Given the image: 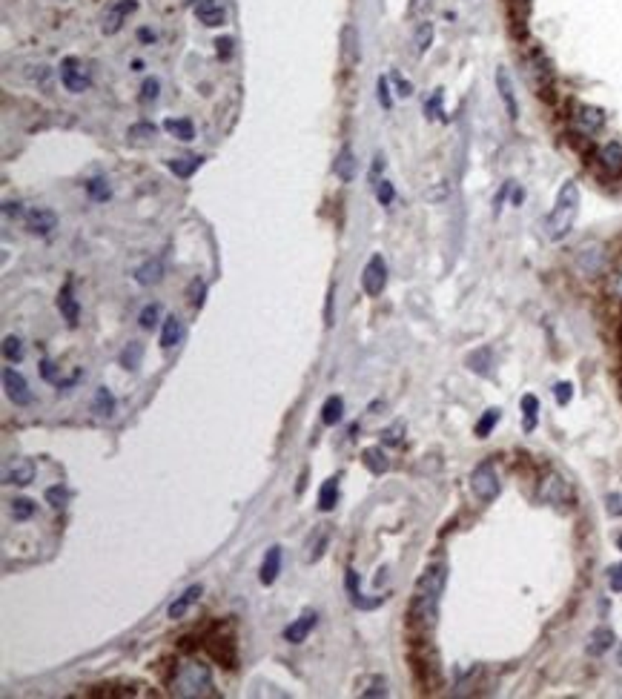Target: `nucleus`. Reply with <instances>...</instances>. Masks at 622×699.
Masks as SVG:
<instances>
[{
    "instance_id": "63",
    "label": "nucleus",
    "mask_w": 622,
    "mask_h": 699,
    "mask_svg": "<svg viewBox=\"0 0 622 699\" xmlns=\"http://www.w3.org/2000/svg\"><path fill=\"white\" fill-rule=\"evenodd\" d=\"M617 547H619V550H622V533H619V536H617Z\"/></svg>"
},
{
    "instance_id": "50",
    "label": "nucleus",
    "mask_w": 622,
    "mask_h": 699,
    "mask_svg": "<svg viewBox=\"0 0 622 699\" xmlns=\"http://www.w3.org/2000/svg\"><path fill=\"white\" fill-rule=\"evenodd\" d=\"M361 696H387V682L381 676H373L370 679V688H364Z\"/></svg>"
},
{
    "instance_id": "38",
    "label": "nucleus",
    "mask_w": 622,
    "mask_h": 699,
    "mask_svg": "<svg viewBox=\"0 0 622 699\" xmlns=\"http://www.w3.org/2000/svg\"><path fill=\"white\" fill-rule=\"evenodd\" d=\"M499 418H502V413H499L497 407L485 410V416H482L479 421H476V436H479V438H488V436H490V430L497 427V421H499Z\"/></svg>"
},
{
    "instance_id": "58",
    "label": "nucleus",
    "mask_w": 622,
    "mask_h": 699,
    "mask_svg": "<svg viewBox=\"0 0 622 699\" xmlns=\"http://www.w3.org/2000/svg\"><path fill=\"white\" fill-rule=\"evenodd\" d=\"M444 195H448V187L442 184L439 189H427V192H424V198H427V201H442Z\"/></svg>"
},
{
    "instance_id": "55",
    "label": "nucleus",
    "mask_w": 622,
    "mask_h": 699,
    "mask_svg": "<svg viewBox=\"0 0 622 699\" xmlns=\"http://www.w3.org/2000/svg\"><path fill=\"white\" fill-rule=\"evenodd\" d=\"M215 52H218V58H230L232 55V38H218L215 40Z\"/></svg>"
},
{
    "instance_id": "5",
    "label": "nucleus",
    "mask_w": 622,
    "mask_h": 699,
    "mask_svg": "<svg viewBox=\"0 0 622 699\" xmlns=\"http://www.w3.org/2000/svg\"><path fill=\"white\" fill-rule=\"evenodd\" d=\"M539 501H545V505H568L573 501V487L568 484V479L562 473H551L539 482Z\"/></svg>"
},
{
    "instance_id": "28",
    "label": "nucleus",
    "mask_w": 622,
    "mask_h": 699,
    "mask_svg": "<svg viewBox=\"0 0 622 699\" xmlns=\"http://www.w3.org/2000/svg\"><path fill=\"white\" fill-rule=\"evenodd\" d=\"M599 164L611 172H622V146L619 143H605L599 150Z\"/></svg>"
},
{
    "instance_id": "31",
    "label": "nucleus",
    "mask_w": 622,
    "mask_h": 699,
    "mask_svg": "<svg viewBox=\"0 0 622 699\" xmlns=\"http://www.w3.org/2000/svg\"><path fill=\"white\" fill-rule=\"evenodd\" d=\"M356 167L359 164H356L353 152L344 146V150L339 152V158H336V164H333V169H336V175L342 178V181H353V178H356Z\"/></svg>"
},
{
    "instance_id": "36",
    "label": "nucleus",
    "mask_w": 622,
    "mask_h": 699,
    "mask_svg": "<svg viewBox=\"0 0 622 699\" xmlns=\"http://www.w3.org/2000/svg\"><path fill=\"white\" fill-rule=\"evenodd\" d=\"M430 40H433V23H430V21H422V23L416 26V35H413V46H416L419 55L427 52Z\"/></svg>"
},
{
    "instance_id": "57",
    "label": "nucleus",
    "mask_w": 622,
    "mask_h": 699,
    "mask_svg": "<svg viewBox=\"0 0 622 699\" xmlns=\"http://www.w3.org/2000/svg\"><path fill=\"white\" fill-rule=\"evenodd\" d=\"M396 86H398V95H402V97L413 95V84H410V80H405V78H398V75H396Z\"/></svg>"
},
{
    "instance_id": "3",
    "label": "nucleus",
    "mask_w": 622,
    "mask_h": 699,
    "mask_svg": "<svg viewBox=\"0 0 622 699\" xmlns=\"http://www.w3.org/2000/svg\"><path fill=\"white\" fill-rule=\"evenodd\" d=\"M213 676H210V668L206 665H195L189 662L184 668L175 674V682H172V691L178 696H204V694H213Z\"/></svg>"
},
{
    "instance_id": "29",
    "label": "nucleus",
    "mask_w": 622,
    "mask_h": 699,
    "mask_svg": "<svg viewBox=\"0 0 622 699\" xmlns=\"http://www.w3.org/2000/svg\"><path fill=\"white\" fill-rule=\"evenodd\" d=\"M342 418H344V399L342 396H330L324 401V407H322V421H324L327 427H333V425H339Z\"/></svg>"
},
{
    "instance_id": "49",
    "label": "nucleus",
    "mask_w": 622,
    "mask_h": 699,
    "mask_svg": "<svg viewBox=\"0 0 622 699\" xmlns=\"http://www.w3.org/2000/svg\"><path fill=\"white\" fill-rule=\"evenodd\" d=\"M67 499H69V493L63 490L60 484H55V487H49V490H46V501H49L52 508H63V505H67Z\"/></svg>"
},
{
    "instance_id": "23",
    "label": "nucleus",
    "mask_w": 622,
    "mask_h": 699,
    "mask_svg": "<svg viewBox=\"0 0 622 699\" xmlns=\"http://www.w3.org/2000/svg\"><path fill=\"white\" fill-rule=\"evenodd\" d=\"M195 12H198V21L204 26H221V23H224V18H227L224 6L215 3V0H201Z\"/></svg>"
},
{
    "instance_id": "7",
    "label": "nucleus",
    "mask_w": 622,
    "mask_h": 699,
    "mask_svg": "<svg viewBox=\"0 0 622 699\" xmlns=\"http://www.w3.org/2000/svg\"><path fill=\"white\" fill-rule=\"evenodd\" d=\"M361 287H364V292H368V296H373V298L385 292V287H387V264H385V258H381V255H373L370 261L364 264Z\"/></svg>"
},
{
    "instance_id": "16",
    "label": "nucleus",
    "mask_w": 622,
    "mask_h": 699,
    "mask_svg": "<svg viewBox=\"0 0 622 699\" xmlns=\"http://www.w3.org/2000/svg\"><path fill=\"white\" fill-rule=\"evenodd\" d=\"M359 58H361V52H359V32H356V26H344L342 29V63L350 69V67H356L359 63Z\"/></svg>"
},
{
    "instance_id": "8",
    "label": "nucleus",
    "mask_w": 622,
    "mask_h": 699,
    "mask_svg": "<svg viewBox=\"0 0 622 699\" xmlns=\"http://www.w3.org/2000/svg\"><path fill=\"white\" fill-rule=\"evenodd\" d=\"M573 126H577V132L582 138L597 135L599 129L605 126L602 109H597V106H577V109H573Z\"/></svg>"
},
{
    "instance_id": "26",
    "label": "nucleus",
    "mask_w": 622,
    "mask_h": 699,
    "mask_svg": "<svg viewBox=\"0 0 622 699\" xmlns=\"http://www.w3.org/2000/svg\"><path fill=\"white\" fill-rule=\"evenodd\" d=\"M336 501H339V479L330 476V479L322 484V490H318V510L330 513L333 508H336Z\"/></svg>"
},
{
    "instance_id": "11",
    "label": "nucleus",
    "mask_w": 622,
    "mask_h": 699,
    "mask_svg": "<svg viewBox=\"0 0 622 699\" xmlns=\"http://www.w3.org/2000/svg\"><path fill=\"white\" fill-rule=\"evenodd\" d=\"M135 9H138L135 0H115V3L109 6V9H106V14H104V23H101L104 35H115V32H121L123 18H126L130 12H135Z\"/></svg>"
},
{
    "instance_id": "54",
    "label": "nucleus",
    "mask_w": 622,
    "mask_h": 699,
    "mask_svg": "<svg viewBox=\"0 0 622 699\" xmlns=\"http://www.w3.org/2000/svg\"><path fill=\"white\" fill-rule=\"evenodd\" d=\"M608 584H611V591H622V565H617V567H611L608 571Z\"/></svg>"
},
{
    "instance_id": "44",
    "label": "nucleus",
    "mask_w": 622,
    "mask_h": 699,
    "mask_svg": "<svg viewBox=\"0 0 622 699\" xmlns=\"http://www.w3.org/2000/svg\"><path fill=\"white\" fill-rule=\"evenodd\" d=\"M376 198H379V204H381V206H390V204H393V198H396L393 184H390V181H379V184H376Z\"/></svg>"
},
{
    "instance_id": "61",
    "label": "nucleus",
    "mask_w": 622,
    "mask_h": 699,
    "mask_svg": "<svg viewBox=\"0 0 622 699\" xmlns=\"http://www.w3.org/2000/svg\"><path fill=\"white\" fill-rule=\"evenodd\" d=\"M138 38H141V40H152V32H149V29H141Z\"/></svg>"
},
{
    "instance_id": "4",
    "label": "nucleus",
    "mask_w": 622,
    "mask_h": 699,
    "mask_svg": "<svg viewBox=\"0 0 622 699\" xmlns=\"http://www.w3.org/2000/svg\"><path fill=\"white\" fill-rule=\"evenodd\" d=\"M470 487H473V493H476V499L479 501H493L499 496V490H502V484H499V476H497V467H493V462H482L479 467L470 473Z\"/></svg>"
},
{
    "instance_id": "19",
    "label": "nucleus",
    "mask_w": 622,
    "mask_h": 699,
    "mask_svg": "<svg viewBox=\"0 0 622 699\" xmlns=\"http://www.w3.org/2000/svg\"><path fill=\"white\" fill-rule=\"evenodd\" d=\"M347 593H350V602H353L356 608H364V611H370V608H379L381 602H385L387 596H379V599H364L361 593H359V573L353 571V567H347Z\"/></svg>"
},
{
    "instance_id": "46",
    "label": "nucleus",
    "mask_w": 622,
    "mask_h": 699,
    "mask_svg": "<svg viewBox=\"0 0 622 699\" xmlns=\"http://www.w3.org/2000/svg\"><path fill=\"white\" fill-rule=\"evenodd\" d=\"M424 115H427L430 121L442 115V89H436L433 95H430V101H424Z\"/></svg>"
},
{
    "instance_id": "45",
    "label": "nucleus",
    "mask_w": 622,
    "mask_h": 699,
    "mask_svg": "<svg viewBox=\"0 0 622 699\" xmlns=\"http://www.w3.org/2000/svg\"><path fill=\"white\" fill-rule=\"evenodd\" d=\"M553 399H556V404H560V407H565V404L573 399V384L571 381H560L553 387Z\"/></svg>"
},
{
    "instance_id": "56",
    "label": "nucleus",
    "mask_w": 622,
    "mask_h": 699,
    "mask_svg": "<svg viewBox=\"0 0 622 699\" xmlns=\"http://www.w3.org/2000/svg\"><path fill=\"white\" fill-rule=\"evenodd\" d=\"M189 301H193V307L204 304V284L201 281H193V298H189Z\"/></svg>"
},
{
    "instance_id": "47",
    "label": "nucleus",
    "mask_w": 622,
    "mask_h": 699,
    "mask_svg": "<svg viewBox=\"0 0 622 699\" xmlns=\"http://www.w3.org/2000/svg\"><path fill=\"white\" fill-rule=\"evenodd\" d=\"M402 433H405V421H396L393 427H387L381 433V442L385 445H402Z\"/></svg>"
},
{
    "instance_id": "30",
    "label": "nucleus",
    "mask_w": 622,
    "mask_h": 699,
    "mask_svg": "<svg viewBox=\"0 0 622 699\" xmlns=\"http://www.w3.org/2000/svg\"><path fill=\"white\" fill-rule=\"evenodd\" d=\"M92 410L98 416H115V396L109 393V387H98L95 390V399H92Z\"/></svg>"
},
{
    "instance_id": "59",
    "label": "nucleus",
    "mask_w": 622,
    "mask_h": 699,
    "mask_svg": "<svg viewBox=\"0 0 622 699\" xmlns=\"http://www.w3.org/2000/svg\"><path fill=\"white\" fill-rule=\"evenodd\" d=\"M333 298H336V289H330L327 296V327H333Z\"/></svg>"
},
{
    "instance_id": "41",
    "label": "nucleus",
    "mask_w": 622,
    "mask_h": 699,
    "mask_svg": "<svg viewBox=\"0 0 622 699\" xmlns=\"http://www.w3.org/2000/svg\"><path fill=\"white\" fill-rule=\"evenodd\" d=\"M158 316H161V307H158V304H147V307L141 310V316H138L141 327H143V330H152L155 324H158Z\"/></svg>"
},
{
    "instance_id": "20",
    "label": "nucleus",
    "mask_w": 622,
    "mask_h": 699,
    "mask_svg": "<svg viewBox=\"0 0 622 699\" xmlns=\"http://www.w3.org/2000/svg\"><path fill=\"white\" fill-rule=\"evenodd\" d=\"M361 464L368 467L373 476H381V473H387V470H390V459H387V453L381 450V447H364Z\"/></svg>"
},
{
    "instance_id": "24",
    "label": "nucleus",
    "mask_w": 622,
    "mask_h": 699,
    "mask_svg": "<svg viewBox=\"0 0 622 699\" xmlns=\"http://www.w3.org/2000/svg\"><path fill=\"white\" fill-rule=\"evenodd\" d=\"M29 482H35V462H32V459H21V462H14V467L6 473V484L26 487Z\"/></svg>"
},
{
    "instance_id": "25",
    "label": "nucleus",
    "mask_w": 622,
    "mask_h": 699,
    "mask_svg": "<svg viewBox=\"0 0 622 699\" xmlns=\"http://www.w3.org/2000/svg\"><path fill=\"white\" fill-rule=\"evenodd\" d=\"M181 335H184L181 318H178V316H169V318L164 321V330H161V347H164V350H172V347L181 341Z\"/></svg>"
},
{
    "instance_id": "37",
    "label": "nucleus",
    "mask_w": 622,
    "mask_h": 699,
    "mask_svg": "<svg viewBox=\"0 0 622 699\" xmlns=\"http://www.w3.org/2000/svg\"><path fill=\"white\" fill-rule=\"evenodd\" d=\"M522 413H525V430L536 427V416H539V399L536 396H522Z\"/></svg>"
},
{
    "instance_id": "18",
    "label": "nucleus",
    "mask_w": 622,
    "mask_h": 699,
    "mask_svg": "<svg viewBox=\"0 0 622 699\" xmlns=\"http://www.w3.org/2000/svg\"><path fill=\"white\" fill-rule=\"evenodd\" d=\"M278 573H281V547L278 545H273L264 554V562H261V573H259V579H261V584H273L276 579H278Z\"/></svg>"
},
{
    "instance_id": "51",
    "label": "nucleus",
    "mask_w": 622,
    "mask_h": 699,
    "mask_svg": "<svg viewBox=\"0 0 622 699\" xmlns=\"http://www.w3.org/2000/svg\"><path fill=\"white\" fill-rule=\"evenodd\" d=\"M376 92H379V104L385 106V109H390V106H393V97H390L387 78H379V84H376Z\"/></svg>"
},
{
    "instance_id": "39",
    "label": "nucleus",
    "mask_w": 622,
    "mask_h": 699,
    "mask_svg": "<svg viewBox=\"0 0 622 699\" xmlns=\"http://www.w3.org/2000/svg\"><path fill=\"white\" fill-rule=\"evenodd\" d=\"M35 516V501L32 499H14L12 501V519L14 522H26V519Z\"/></svg>"
},
{
    "instance_id": "34",
    "label": "nucleus",
    "mask_w": 622,
    "mask_h": 699,
    "mask_svg": "<svg viewBox=\"0 0 622 699\" xmlns=\"http://www.w3.org/2000/svg\"><path fill=\"white\" fill-rule=\"evenodd\" d=\"M164 129H167L169 135L178 138V141H193V138H195L193 121H187V118H178V121H175V118H167V121H164Z\"/></svg>"
},
{
    "instance_id": "42",
    "label": "nucleus",
    "mask_w": 622,
    "mask_h": 699,
    "mask_svg": "<svg viewBox=\"0 0 622 699\" xmlns=\"http://www.w3.org/2000/svg\"><path fill=\"white\" fill-rule=\"evenodd\" d=\"M155 123H135V126H130V132H126V138H132V141H149V138H155Z\"/></svg>"
},
{
    "instance_id": "35",
    "label": "nucleus",
    "mask_w": 622,
    "mask_h": 699,
    "mask_svg": "<svg viewBox=\"0 0 622 699\" xmlns=\"http://www.w3.org/2000/svg\"><path fill=\"white\" fill-rule=\"evenodd\" d=\"M3 355L9 364H21L23 362V341L18 335H6L3 338Z\"/></svg>"
},
{
    "instance_id": "32",
    "label": "nucleus",
    "mask_w": 622,
    "mask_h": 699,
    "mask_svg": "<svg viewBox=\"0 0 622 699\" xmlns=\"http://www.w3.org/2000/svg\"><path fill=\"white\" fill-rule=\"evenodd\" d=\"M201 164H204V158H198V155H184V158H172V161H169V169L178 175V178H189Z\"/></svg>"
},
{
    "instance_id": "22",
    "label": "nucleus",
    "mask_w": 622,
    "mask_h": 699,
    "mask_svg": "<svg viewBox=\"0 0 622 699\" xmlns=\"http://www.w3.org/2000/svg\"><path fill=\"white\" fill-rule=\"evenodd\" d=\"M327 542H330V528L327 525H315V533H310V539H307V562H318L324 556V550H327Z\"/></svg>"
},
{
    "instance_id": "12",
    "label": "nucleus",
    "mask_w": 622,
    "mask_h": 699,
    "mask_svg": "<svg viewBox=\"0 0 622 699\" xmlns=\"http://www.w3.org/2000/svg\"><path fill=\"white\" fill-rule=\"evenodd\" d=\"M26 226H29V233H35V235H49L58 226V215L46 206H35L26 213Z\"/></svg>"
},
{
    "instance_id": "40",
    "label": "nucleus",
    "mask_w": 622,
    "mask_h": 699,
    "mask_svg": "<svg viewBox=\"0 0 622 699\" xmlns=\"http://www.w3.org/2000/svg\"><path fill=\"white\" fill-rule=\"evenodd\" d=\"M468 367L470 370H476V372H482V376H488V367H490V350L488 347H482L479 353H473V355H468Z\"/></svg>"
},
{
    "instance_id": "53",
    "label": "nucleus",
    "mask_w": 622,
    "mask_h": 699,
    "mask_svg": "<svg viewBox=\"0 0 622 699\" xmlns=\"http://www.w3.org/2000/svg\"><path fill=\"white\" fill-rule=\"evenodd\" d=\"M605 510H608V516H622V493H611L605 499Z\"/></svg>"
},
{
    "instance_id": "6",
    "label": "nucleus",
    "mask_w": 622,
    "mask_h": 699,
    "mask_svg": "<svg viewBox=\"0 0 622 699\" xmlns=\"http://www.w3.org/2000/svg\"><path fill=\"white\" fill-rule=\"evenodd\" d=\"M525 69H528V78L534 89L542 95V97H551L553 95V69L551 63L542 58V52H534L528 60H525Z\"/></svg>"
},
{
    "instance_id": "33",
    "label": "nucleus",
    "mask_w": 622,
    "mask_h": 699,
    "mask_svg": "<svg viewBox=\"0 0 622 699\" xmlns=\"http://www.w3.org/2000/svg\"><path fill=\"white\" fill-rule=\"evenodd\" d=\"M141 362H143V344H141V341H130V344L123 347V353H121V367L135 372L141 367Z\"/></svg>"
},
{
    "instance_id": "1",
    "label": "nucleus",
    "mask_w": 622,
    "mask_h": 699,
    "mask_svg": "<svg viewBox=\"0 0 622 699\" xmlns=\"http://www.w3.org/2000/svg\"><path fill=\"white\" fill-rule=\"evenodd\" d=\"M444 584H448V567L444 565H430L427 571L419 576L416 591L410 599V625L419 630H433L436 619H439V599L444 593Z\"/></svg>"
},
{
    "instance_id": "60",
    "label": "nucleus",
    "mask_w": 622,
    "mask_h": 699,
    "mask_svg": "<svg viewBox=\"0 0 622 699\" xmlns=\"http://www.w3.org/2000/svg\"><path fill=\"white\" fill-rule=\"evenodd\" d=\"M6 215H21V204H6Z\"/></svg>"
},
{
    "instance_id": "15",
    "label": "nucleus",
    "mask_w": 622,
    "mask_h": 699,
    "mask_svg": "<svg viewBox=\"0 0 622 699\" xmlns=\"http://www.w3.org/2000/svg\"><path fill=\"white\" fill-rule=\"evenodd\" d=\"M313 628H315V613H301L296 622H290V625L284 628V639L290 642V645H301L310 637Z\"/></svg>"
},
{
    "instance_id": "27",
    "label": "nucleus",
    "mask_w": 622,
    "mask_h": 699,
    "mask_svg": "<svg viewBox=\"0 0 622 699\" xmlns=\"http://www.w3.org/2000/svg\"><path fill=\"white\" fill-rule=\"evenodd\" d=\"M614 645V630L611 628H594V633H591V642H588V654H594V656H599V654H605L608 648Z\"/></svg>"
},
{
    "instance_id": "2",
    "label": "nucleus",
    "mask_w": 622,
    "mask_h": 699,
    "mask_svg": "<svg viewBox=\"0 0 622 699\" xmlns=\"http://www.w3.org/2000/svg\"><path fill=\"white\" fill-rule=\"evenodd\" d=\"M577 213H579V187L568 181L560 195H556V206L551 209V215L545 218V233L551 241H560L571 233L573 221H577Z\"/></svg>"
},
{
    "instance_id": "14",
    "label": "nucleus",
    "mask_w": 622,
    "mask_h": 699,
    "mask_svg": "<svg viewBox=\"0 0 622 699\" xmlns=\"http://www.w3.org/2000/svg\"><path fill=\"white\" fill-rule=\"evenodd\" d=\"M497 89H499V97L507 109V118L516 121L519 118V104H516V95H514V84H510V75L507 69H497Z\"/></svg>"
},
{
    "instance_id": "10",
    "label": "nucleus",
    "mask_w": 622,
    "mask_h": 699,
    "mask_svg": "<svg viewBox=\"0 0 622 699\" xmlns=\"http://www.w3.org/2000/svg\"><path fill=\"white\" fill-rule=\"evenodd\" d=\"M60 84L67 86L69 92L81 95V92L89 89V75L84 72V67H81V63H77L75 58H67V60L60 63Z\"/></svg>"
},
{
    "instance_id": "48",
    "label": "nucleus",
    "mask_w": 622,
    "mask_h": 699,
    "mask_svg": "<svg viewBox=\"0 0 622 699\" xmlns=\"http://www.w3.org/2000/svg\"><path fill=\"white\" fill-rule=\"evenodd\" d=\"M158 89H161L158 78H147V80H143V86H141V101H143V104L155 101V97H158Z\"/></svg>"
},
{
    "instance_id": "13",
    "label": "nucleus",
    "mask_w": 622,
    "mask_h": 699,
    "mask_svg": "<svg viewBox=\"0 0 622 699\" xmlns=\"http://www.w3.org/2000/svg\"><path fill=\"white\" fill-rule=\"evenodd\" d=\"M201 596H204V584H189V588H187V591H184V593H181V596L175 599V602L167 608V616H169V619H184L187 611L193 608Z\"/></svg>"
},
{
    "instance_id": "21",
    "label": "nucleus",
    "mask_w": 622,
    "mask_h": 699,
    "mask_svg": "<svg viewBox=\"0 0 622 699\" xmlns=\"http://www.w3.org/2000/svg\"><path fill=\"white\" fill-rule=\"evenodd\" d=\"M161 279H164V261H161V258H152V261L141 264V267L135 270V281H138L141 287H152V284H158Z\"/></svg>"
},
{
    "instance_id": "62",
    "label": "nucleus",
    "mask_w": 622,
    "mask_h": 699,
    "mask_svg": "<svg viewBox=\"0 0 622 699\" xmlns=\"http://www.w3.org/2000/svg\"><path fill=\"white\" fill-rule=\"evenodd\" d=\"M617 296L622 298V275H619V279H617Z\"/></svg>"
},
{
    "instance_id": "9",
    "label": "nucleus",
    "mask_w": 622,
    "mask_h": 699,
    "mask_svg": "<svg viewBox=\"0 0 622 699\" xmlns=\"http://www.w3.org/2000/svg\"><path fill=\"white\" fill-rule=\"evenodd\" d=\"M3 390H6V396H9L14 404H18V407H26V404H32V390H29L26 379H23L14 367H6V370H3Z\"/></svg>"
},
{
    "instance_id": "43",
    "label": "nucleus",
    "mask_w": 622,
    "mask_h": 699,
    "mask_svg": "<svg viewBox=\"0 0 622 699\" xmlns=\"http://www.w3.org/2000/svg\"><path fill=\"white\" fill-rule=\"evenodd\" d=\"M86 192L92 195L95 201H106L109 198V184L104 181V178H92V181L86 184Z\"/></svg>"
},
{
    "instance_id": "52",
    "label": "nucleus",
    "mask_w": 622,
    "mask_h": 699,
    "mask_svg": "<svg viewBox=\"0 0 622 699\" xmlns=\"http://www.w3.org/2000/svg\"><path fill=\"white\" fill-rule=\"evenodd\" d=\"M40 376H43L46 381H52V384H60L58 367H55V362H49V359H43V362H40Z\"/></svg>"
},
{
    "instance_id": "17",
    "label": "nucleus",
    "mask_w": 622,
    "mask_h": 699,
    "mask_svg": "<svg viewBox=\"0 0 622 699\" xmlns=\"http://www.w3.org/2000/svg\"><path fill=\"white\" fill-rule=\"evenodd\" d=\"M58 310H60L63 318H67L69 327H75L77 318H81V307H77V301L72 296V281H67V284H63V289L58 292Z\"/></svg>"
}]
</instances>
